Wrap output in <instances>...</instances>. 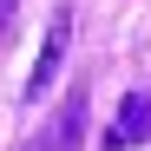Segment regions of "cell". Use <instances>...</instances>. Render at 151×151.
<instances>
[{"instance_id": "1", "label": "cell", "mask_w": 151, "mask_h": 151, "mask_svg": "<svg viewBox=\"0 0 151 151\" xmlns=\"http://www.w3.org/2000/svg\"><path fill=\"white\" fill-rule=\"evenodd\" d=\"M66 46H72V13H53V27H46V40H40V59L27 72V99H46V92H53L59 66H66Z\"/></svg>"}, {"instance_id": "2", "label": "cell", "mask_w": 151, "mask_h": 151, "mask_svg": "<svg viewBox=\"0 0 151 151\" xmlns=\"http://www.w3.org/2000/svg\"><path fill=\"white\" fill-rule=\"evenodd\" d=\"M79 145H86V86H72V99L59 105V118L46 125L40 151H79Z\"/></svg>"}, {"instance_id": "3", "label": "cell", "mask_w": 151, "mask_h": 151, "mask_svg": "<svg viewBox=\"0 0 151 151\" xmlns=\"http://www.w3.org/2000/svg\"><path fill=\"white\" fill-rule=\"evenodd\" d=\"M138 138H151V92H132V99L118 105V125H112V151L138 145Z\"/></svg>"}, {"instance_id": "4", "label": "cell", "mask_w": 151, "mask_h": 151, "mask_svg": "<svg viewBox=\"0 0 151 151\" xmlns=\"http://www.w3.org/2000/svg\"><path fill=\"white\" fill-rule=\"evenodd\" d=\"M7 27H13V0H0V40H7Z\"/></svg>"}]
</instances>
